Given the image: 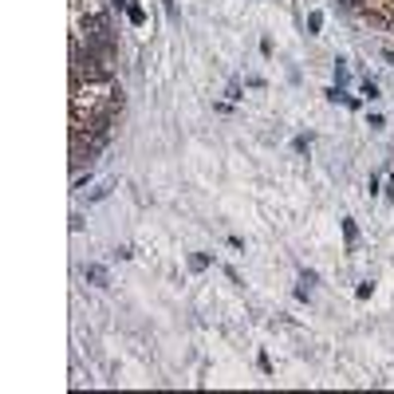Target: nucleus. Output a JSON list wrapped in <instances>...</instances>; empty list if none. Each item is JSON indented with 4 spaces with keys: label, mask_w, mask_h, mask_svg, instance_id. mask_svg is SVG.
Returning a JSON list of instances; mask_svg holds the SVG:
<instances>
[{
    "label": "nucleus",
    "mask_w": 394,
    "mask_h": 394,
    "mask_svg": "<svg viewBox=\"0 0 394 394\" xmlns=\"http://www.w3.org/2000/svg\"><path fill=\"white\" fill-rule=\"evenodd\" d=\"M319 24H323V12H312V20H307V28L319 32Z\"/></svg>",
    "instance_id": "obj_2"
},
{
    "label": "nucleus",
    "mask_w": 394,
    "mask_h": 394,
    "mask_svg": "<svg viewBox=\"0 0 394 394\" xmlns=\"http://www.w3.org/2000/svg\"><path fill=\"white\" fill-rule=\"evenodd\" d=\"M87 276H91L95 284H106V272H103V268H99V264H91V268H87Z\"/></svg>",
    "instance_id": "obj_1"
}]
</instances>
